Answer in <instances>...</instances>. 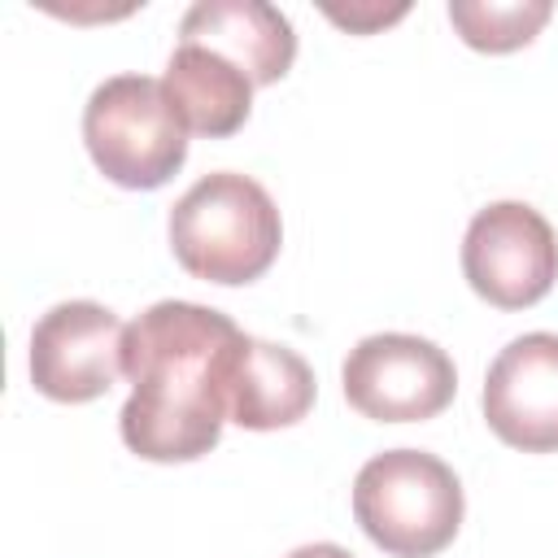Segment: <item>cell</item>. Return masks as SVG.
Returning <instances> with one entry per match:
<instances>
[{"label": "cell", "instance_id": "cell-1", "mask_svg": "<svg viewBox=\"0 0 558 558\" xmlns=\"http://www.w3.org/2000/svg\"><path fill=\"white\" fill-rule=\"evenodd\" d=\"M248 331L196 301H157L126 327L131 397L118 432L148 462L205 458L231 418V384Z\"/></svg>", "mask_w": 558, "mask_h": 558}, {"label": "cell", "instance_id": "cell-2", "mask_svg": "<svg viewBox=\"0 0 558 558\" xmlns=\"http://www.w3.org/2000/svg\"><path fill=\"white\" fill-rule=\"evenodd\" d=\"M283 244V222L270 192L235 170L196 179L170 209L174 262L205 283L240 288L262 279Z\"/></svg>", "mask_w": 558, "mask_h": 558}, {"label": "cell", "instance_id": "cell-3", "mask_svg": "<svg viewBox=\"0 0 558 558\" xmlns=\"http://www.w3.org/2000/svg\"><path fill=\"white\" fill-rule=\"evenodd\" d=\"M357 527L392 558H436L462 527V484L423 449H384L353 480Z\"/></svg>", "mask_w": 558, "mask_h": 558}, {"label": "cell", "instance_id": "cell-4", "mask_svg": "<svg viewBox=\"0 0 558 558\" xmlns=\"http://www.w3.org/2000/svg\"><path fill=\"white\" fill-rule=\"evenodd\" d=\"M83 144L109 183L153 192L187 161V122L161 78L113 74L83 105Z\"/></svg>", "mask_w": 558, "mask_h": 558}, {"label": "cell", "instance_id": "cell-5", "mask_svg": "<svg viewBox=\"0 0 558 558\" xmlns=\"http://www.w3.org/2000/svg\"><path fill=\"white\" fill-rule=\"evenodd\" d=\"M344 401L375 423H423L436 418L453 392V357L410 331H379L349 349L340 366Z\"/></svg>", "mask_w": 558, "mask_h": 558}, {"label": "cell", "instance_id": "cell-6", "mask_svg": "<svg viewBox=\"0 0 558 558\" xmlns=\"http://www.w3.org/2000/svg\"><path fill=\"white\" fill-rule=\"evenodd\" d=\"M462 275L488 305L527 310L558 279V235L527 201H493L462 235Z\"/></svg>", "mask_w": 558, "mask_h": 558}, {"label": "cell", "instance_id": "cell-7", "mask_svg": "<svg viewBox=\"0 0 558 558\" xmlns=\"http://www.w3.org/2000/svg\"><path fill=\"white\" fill-rule=\"evenodd\" d=\"M126 357V323L96 301H61L31 331V384L48 401L83 405L105 397Z\"/></svg>", "mask_w": 558, "mask_h": 558}, {"label": "cell", "instance_id": "cell-8", "mask_svg": "<svg viewBox=\"0 0 558 558\" xmlns=\"http://www.w3.org/2000/svg\"><path fill=\"white\" fill-rule=\"evenodd\" d=\"M493 436L523 453H558V336H514L484 375Z\"/></svg>", "mask_w": 558, "mask_h": 558}, {"label": "cell", "instance_id": "cell-9", "mask_svg": "<svg viewBox=\"0 0 558 558\" xmlns=\"http://www.w3.org/2000/svg\"><path fill=\"white\" fill-rule=\"evenodd\" d=\"M179 44L227 57L253 87L279 83L296 61L292 22L266 0H196L179 22Z\"/></svg>", "mask_w": 558, "mask_h": 558}, {"label": "cell", "instance_id": "cell-10", "mask_svg": "<svg viewBox=\"0 0 558 558\" xmlns=\"http://www.w3.org/2000/svg\"><path fill=\"white\" fill-rule=\"evenodd\" d=\"M310 410H314L310 362L288 344L248 336L231 384V423L248 432H275L301 423Z\"/></svg>", "mask_w": 558, "mask_h": 558}, {"label": "cell", "instance_id": "cell-11", "mask_svg": "<svg viewBox=\"0 0 558 558\" xmlns=\"http://www.w3.org/2000/svg\"><path fill=\"white\" fill-rule=\"evenodd\" d=\"M166 92L174 100V109L183 113L187 131L222 140L235 135L248 113H253V83L244 70H235L227 57L196 48V44H179L166 61Z\"/></svg>", "mask_w": 558, "mask_h": 558}, {"label": "cell", "instance_id": "cell-12", "mask_svg": "<svg viewBox=\"0 0 558 558\" xmlns=\"http://www.w3.org/2000/svg\"><path fill=\"white\" fill-rule=\"evenodd\" d=\"M549 0H449V22L458 26L462 44L475 52H514L527 48L541 26L549 22Z\"/></svg>", "mask_w": 558, "mask_h": 558}, {"label": "cell", "instance_id": "cell-13", "mask_svg": "<svg viewBox=\"0 0 558 558\" xmlns=\"http://www.w3.org/2000/svg\"><path fill=\"white\" fill-rule=\"evenodd\" d=\"M401 13H405V4H397V9H327V17L336 26H349V31H375V26L397 22Z\"/></svg>", "mask_w": 558, "mask_h": 558}, {"label": "cell", "instance_id": "cell-14", "mask_svg": "<svg viewBox=\"0 0 558 558\" xmlns=\"http://www.w3.org/2000/svg\"><path fill=\"white\" fill-rule=\"evenodd\" d=\"M288 558H353L344 545H331V541H314V545H301V549H292Z\"/></svg>", "mask_w": 558, "mask_h": 558}]
</instances>
